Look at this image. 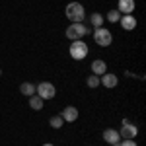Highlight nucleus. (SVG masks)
<instances>
[{"instance_id": "1", "label": "nucleus", "mask_w": 146, "mask_h": 146, "mask_svg": "<svg viewBox=\"0 0 146 146\" xmlns=\"http://www.w3.org/2000/svg\"><path fill=\"white\" fill-rule=\"evenodd\" d=\"M66 18L72 23H80L84 18H86V12H84V6L80 2H70L66 6Z\"/></svg>"}, {"instance_id": "2", "label": "nucleus", "mask_w": 146, "mask_h": 146, "mask_svg": "<svg viewBox=\"0 0 146 146\" xmlns=\"http://www.w3.org/2000/svg\"><path fill=\"white\" fill-rule=\"evenodd\" d=\"M90 33V27H86L84 23H72L70 27H66V37L68 39H72V41H76V39H82L84 35Z\"/></svg>"}, {"instance_id": "3", "label": "nucleus", "mask_w": 146, "mask_h": 146, "mask_svg": "<svg viewBox=\"0 0 146 146\" xmlns=\"http://www.w3.org/2000/svg\"><path fill=\"white\" fill-rule=\"evenodd\" d=\"M94 41H96L100 47H109L113 43V35H111L109 29H105V27H98V29L94 31Z\"/></svg>"}, {"instance_id": "4", "label": "nucleus", "mask_w": 146, "mask_h": 146, "mask_svg": "<svg viewBox=\"0 0 146 146\" xmlns=\"http://www.w3.org/2000/svg\"><path fill=\"white\" fill-rule=\"evenodd\" d=\"M70 56H72L74 60H82V58H86V56H88V45H86L84 41L76 39V41L70 45Z\"/></svg>"}, {"instance_id": "5", "label": "nucleus", "mask_w": 146, "mask_h": 146, "mask_svg": "<svg viewBox=\"0 0 146 146\" xmlns=\"http://www.w3.org/2000/svg\"><path fill=\"white\" fill-rule=\"evenodd\" d=\"M35 92H37V96H39L41 100H53L56 96V88L51 82H41V84L35 88Z\"/></svg>"}, {"instance_id": "6", "label": "nucleus", "mask_w": 146, "mask_h": 146, "mask_svg": "<svg viewBox=\"0 0 146 146\" xmlns=\"http://www.w3.org/2000/svg\"><path fill=\"white\" fill-rule=\"evenodd\" d=\"M136 135H138V129H136L135 125H131L129 121H123V127H121L119 136H123V138H135Z\"/></svg>"}, {"instance_id": "7", "label": "nucleus", "mask_w": 146, "mask_h": 146, "mask_svg": "<svg viewBox=\"0 0 146 146\" xmlns=\"http://www.w3.org/2000/svg\"><path fill=\"white\" fill-rule=\"evenodd\" d=\"M78 109L76 107H72V105H68V107H64L62 109V113H60V117L64 119V123H74L76 119H78Z\"/></svg>"}, {"instance_id": "8", "label": "nucleus", "mask_w": 146, "mask_h": 146, "mask_svg": "<svg viewBox=\"0 0 146 146\" xmlns=\"http://www.w3.org/2000/svg\"><path fill=\"white\" fill-rule=\"evenodd\" d=\"M121 27L127 29V31H133V29L136 27V18L133 16V14H125V16H121Z\"/></svg>"}, {"instance_id": "9", "label": "nucleus", "mask_w": 146, "mask_h": 146, "mask_svg": "<svg viewBox=\"0 0 146 146\" xmlns=\"http://www.w3.org/2000/svg\"><path fill=\"white\" fill-rule=\"evenodd\" d=\"M100 84H103L105 88H115L117 84H119V78H117V74H101L100 76Z\"/></svg>"}, {"instance_id": "10", "label": "nucleus", "mask_w": 146, "mask_h": 146, "mask_svg": "<svg viewBox=\"0 0 146 146\" xmlns=\"http://www.w3.org/2000/svg\"><path fill=\"white\" fill-rule=\"evenodd\" d=\"M119 131H115V129H105L103 131V140L105 142H109V144H117L119 142Z\"/></svg>"}, {"instance_id": "11", "label": "nucleus", "mask_w": 146, "mask_h": 146, "mask_svg": "<svg viewBox=\"0 0 146 146\" xmlns=\"http://www.w3.org/2000/svg\"><path fill=\"white\" fill-rule=\"evenodd\" d=\"M92 72H94L96 76H101V74H105V72H107V64H105L103 60L98 58V60H94V62H92Z\"/></svg>"}, {"instance_id": "12", "label": "nucleus", "mask_w": 146, "mask_h": 146, "mask_svg": "<svg viewBox=\"0 0 146 146\" xmlns=\"http://www.w3.org/2000/svg\"><path fill=\"white\" fill-rule=\"evenodd\" d=\"M119 12H123V14L135 12V0H119Z\"/></svg>"}, {"instance_id": "13", "label": "nucleus", "mask_w": 146, "mask_h": 146, "mask_svg": "<svg viewBox=\"0 0 146 146\" xmlns=\"http://www.w3.org/2000/svg\"><path fill=\"white\" fill-rule=\"evenodd\" d=\"M43 101L45 100H41V98H39V96H29V107H31V109H35V111H41V109H43Z\"/></svg>"}, {"instance_id": "14", "label": "nucleus", "mask_w": 146, "mask_h": 146, "mask_svg": "<svg viewBox=\"0 0 146 146\" xmlns=\"http://www.w3.org/2000/svg\"><path fill=\"white\" fill-rule=\"evenodd\" d=\"M20 92H22L23 96L29 98V96H33V94H35V86L31 84V82H23L22 86H20Z\"/></svg>"}, {"instance_id": "15", "label": "nucleus", "mask_w": 146, "mask_h": 146, "mask_svg": "<svg viewBox=\"0 0 146 146\" xmlns=\"http://www.w3.org/2000/svg\"><path fill=\"white\" fill-rule=\"evenodd\" d=\"M49 125H51L53 129H60V127L64 125V119H62L60 115H55V117H51V119H49Z\"/></svg>"}, {"instance_id": "16", "label": "nucleus", "mask_w": 146, "mask_h": 146, "mask_svg": "<svg viewBox=\"0 0 146 146\" xmlns=\"http://www.w3.org/2000/svg\"><path fill=\"white\" fill-rule=\"evenodd\" d=\"M90 23L94 25V27H101V25H103V16H101V14H92Z\"/></svg>"}, {"instance_id": "17", "label": "nucleus", "mask_w": 146, "mask_h": 146, "mask_svg": "<svg viewBox=\"0 0 146 146\" xmlns=\"http://www.w3.org/2000/svg\"><path fill=\"white\" fill-rule=\"evenodd\" d=\"M119 20H121V12L119 10H109L107 12V22L115 23V22H119Z\"/></svg>"}, {"instance_id": "18", "label": "nucleus", "mask_w": 146, "mask_h": 146, "mask_svg": "<svg viewBox=\"0 0 146 146\" xmlns=\"http://www.w3.org/2000/svg\"><path fill=\"white\" fill-rule=\"evenodd\" d=\"M86 84H88L90 88H98V86H100V76H96V74H92V76H88V80H86Z\"/></svg>"}, {"instance_id": "19", "label": "nucleus", "mask_w": 146, "mask_h": 146, "mask_svg": "<svg viewBox=\"0 0 146 146\" xmlns=\"http://www.w3.org/2000/svg\"><path fill=\"white\" fill-rule=\"evenodd\" d=\"M121 146H138L135 142V138H125L123 142H121Z\"/></svg>"}, {"instance_id": "20", "label": "nucleus", "mask_w": 146, "mask_h": 146, "mask_svg": "<svg viewBox=\"0 0 146 146\" xmlns=\"http://www.w3.org/2000/svg\"><path fill=\"white\" fill-rule=\"evenodd\" d=\"M43 146H53V144H51V142H47V144H43Z\"/></svg>"}, {"instance_id": "21", "label": "nucleus", "mask_w": 146, "mask_h": 146, "mask_svg": "<svg viewBox=\"0 0 146 146\" xmlns=\"http://www.w3.org/2000/svg\"><path fill=\"white\" fill-rule=\"evenodd\" d=\"M111 146H121V144H119V142H117V144H111Z\"/></svg>"}, {"instance_id": "22", "label": "nucleus", "mask_w": 146, "mask_h": 146, "mask_svg": "<svg viewBox=\"0 0 146 146\" xmlns=\"http://www.w3.org/2000/svg\"><path fill=\"white\" fill-rule=\"evenodd\" d=\"M0 76H2V70H0Z\"/></svg>"}]
</instances>
